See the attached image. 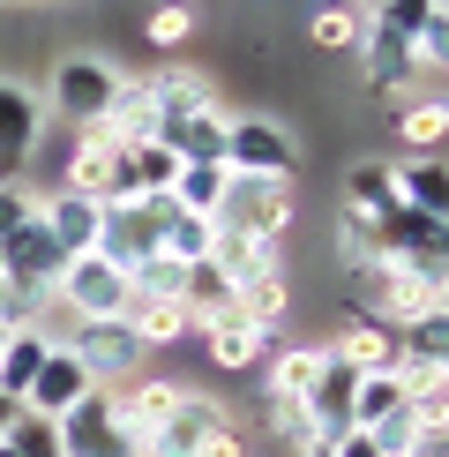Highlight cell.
Masks as SVG:
<instances>
[{
  "label": "cell",
  "instance_id": "32",
  "mask_svg": "<svg viewBox=\"0 0 449 457\" xmlns=\"http://www.w3.org/2000/svg\"><path fill=\"white\" fill-rule=\"evenodd\" d=\"M127 293L135 300H180L187 293V262L173 255V247H150L135 270H127Z\"/></svg>",
  "mask_w": 449,
  "mask_h": 457
},
{
  "label": "cell",
  "instance_id": "20",
  "mask_svg": "<svg viewBox=\"0 0 449 457\" xmlns=\"http://www.w3.org/2000/svg\"><path fill=\"white\" fill-rule=\"evenodd\" d=\"M397 375L420 383V375H449V308H427L420 322L397 330Z\"/></svg>",
  "mask_w": 449,
  "mask_h": 457
},
{
  "label": "cell",
  "instance_id": "44",
  "mask_svg": "<svg viewBox=\"0 0 449 457\" xmlns=\"http://www.w3.org/2000/svg\"><path fill=\"white\" fill-rule=\"evenodd\" d=\"M322 457H382V450H374L360 428H345V435H330V443H322Z\"/></svg>",
  "mask_w": 449,
  "mask_h": 457
},
{
  "label": "cell",
  "instance_id": "23",
  "mask_svg": "<svg viewBox=\"0 0 449 457\" xmlns=\"http://www.w3.org/2000/svg\"><path fill=\"white\" fill-rule=\"evenodd\" d=\"M217 420H224V405H210V397L187 390V397H180V412H173V420H165V428L143 443V457H195V443H202V435H210Z\"/></svg>",
  "mask_w": 449,
  "mask_h": 457
},
{
  "label": "cell",
  "instance_id": "25",
  "mask_svg": "<svg viewBox=\"0 0 449 457\" xmlns=\"http://www.w3.org/2000/svg\"><path fill=\"white\" fill-rule=\"evenodd\" d=\"M150 98H158V136H165V128L187 120L195 105H210L217 83H210L202 68H158V75H150Z\"/></svg>",
  "mask_w": 449,
  "mask_h": 457
},
{
  "label": "cell",
  "instance_id": "18",
  "mask_svg": "<svg viewBox=\"0 0 449 457\" xmlns=\"http://www.w3.org/2000/svg\"><path fill=\"white\" fill-rule=\"evenodd\" d=\"M224 128H233V112H224V98H210V105L187 112V120H173L158 143L173 150L180 165H224Z\"/></svg>",
  "mask_w": 449,
  "mask_h": 457
},
{
  "label": "cell",
  "instance_id": "45",
  "mask_svg": "<svg viewBox=\"0 0 449 457\" xmlns=\"http://www.w3.org/2000/svg\"><path fill=\"white\" fill-rule=\"evenodd\" d=\"M404 457H449V428H420V443H412Z\"/></svg>",
  "mask_w": 449,
  "mask_h": 457
},
{
  "label": "cell",
  "instance_id": "11",
  "mask_svg": "<svg viewBox=\"0 0 449 457\" xmlns=\"http://www.w3.org/2000/svg\"><path fill=\"white\" fill-rule=\"evenodd\" d=\"M195 337H202V353H210L224 375H248V368H262V360L277 353V330H262V322H248V315H240V300H233V308H224L217 322H202Z\"/></svg>",
  "mask_w": 449,
  "mask_h": 457
},
{
  "label": "cell",
  "instance_id": "12",
  "mask_svg": "<svg viewBox=\"0 0 449 457\" xmlns=\"http://www.w3.org/2000/svg\"><path fill=\"white\" fill-rule=\"evenodd\" d=\"M37 128H45V98L23 83V75H0V173H23Z\"/></svg>",
  "mask_w": 449,
  "mask_h": 457
},
{
  "label": "cell",
  "instance_id": "8",
  "mask_svg": "<svg viewBox=\"0 0 449 457\" xmlns=\"http://www.w3.org/2000/svg\"><path fill=\"white\" fill-rule=\"evenodd\" d=\"M180 383H173V375H127V383H112L105 390V412H112V428H120L127 435V443H150V435H158L165 420H173V412H180Z\"/></svg>",
  "mask_w": 449,
  "mask_h": 457
},
{
  "label": "cell",
  "instance_id": "40",
  "mask_svg": "<svg viewBox=\"0 0 449 457\" xmlns=\"http://www.w3.org/2000/svg\"><path fill=\"white\" fill-rule=\"evenodd\" d=\"M0 443H8L15 457H61V420H45V412H15V428L0 435Z\"/></svg>",
  "mask_w": 449,
  "mask_h": 457
},
{
  "label": "cell",
  "instance_id": "38",
  "mask_svg": "<svg viewBox=\"0 0 449 457\" xmlns=\"http://www.w3.org/2000/svg\"><path fill=\"white\" fill-rule=\"evenodd\" d=\"M442 136H449V105L442 98H412L397 112V143L404 150H442Z\"/></svg>",
  "mask_w": 449,
  "mask_h": 457
},
{
  "label": "cell",
  "instance_id": "5",
  "mask_svg": "<svg viewBox=\"0 0 449 457\" xmlns=\"http://www.w3.org/2000/svg\"><path fill=\"white\" fill-rule=\"evenodd\" d=\"M61 187L83 203H135V187H127V150L105 136V128H83V136L68 143L61 158Z\"/></svg>",
  "mask_w": 449,
  "mask_h": 457
},
{
  "label": "cell",
  "instance_id": "13",
  "mask_svg": "<svg viewBox=\"0 0 449 457\" xmlns=\"http://www.w3.org/2000/svg\"><path fill=\"white\" fill-rule=\"evenodd\" d=\"M360 83L374 90V98H412V90H420V61H412V46L404 37H389V30H360Z\"/></svg>",
  "mask_w": 449,
  "mask_h": 457
},
{
  "label": "cell",
  "instance_id": "1",
  "mask_svg": "<svg viewBox=\"0 0 449 457\" xmlns=\"http://www.w3.org/2000/svg\"><path fill=\"white\" fill-rule=\"evenodd\" d=\"M427 308H442V285L404 270V262H389V255L345 270V315H367V322H382V330H404V322H420Z\"/></svg>",
  "mask_w": 449,
  "mask_h": 457
},
{
  "label": "cell",
  "instance_id": "39",
  "mask_svg": "<svg viewBox=\"0 0 449 457\" xmlns=\"http://www.w3.org/2000/svg\"><path fill=\"white\" fill-rule=\"evenodd\" d=\"M165 195H173L180 211L210 218V211H217V195H224V165H180V180L165 187Z\"/></svg>",
  "mask_w": 449,
  "mask_h": 457
},
{
  "label": "cell",
  "instance_id": "30",
  "mask_svg": "<svg viewBox=\"0 0 449 457\" xmlns=\"http://www.w3.org/2000/svg\"><path fill=\"white\" fill-rule=\"evenodd\" d=\"M262 428H270V443L285 450V457L322 450V435H314V420H307V405H299V397H262Z\"/></svg>",
  "mask_w": 449,
  "mask_h": 457
},
{
  "label": "cell",
  "instance_id": "33",
  "mask_svg": "<svg viewBox=\"0 0 449 457\" xmlns=\"http://www.w3.org/2000/svg\"><path fill=\"white\" fill-rule=\"evenodd\" d=\"M195 30H202L195 0H158V8L143 15V46H158V53H180V46H195Z\"/></svg>",
  "mask_w": 449,
  "mask_h": 457
},
{
  "label": "cell",
  "instance_id": "19",
  "mask_svg": "<svg viewBox=\"0 0 449 457\" xmlns=\"http://www.w3.org/2000/svg\"><path fill=\"white\" fill-rule=\"evenodd\" d=\"M345 375H382V368H397V330H382V322H367V315H345V330L322 345Z\"/></svg>",
  "mask_w": 449,
  "mask_h": 457
},
{
  "label": "cell",
  "instance_id": "6",
  "mask_svg": "<svg viewBox=\"0 0 449 457\" xmlns=\"http://www.w3.org/2000/svg\"><path fill=\"white\" fill-rule=\"evenodd\" d=\"M61 345L83 360V375H90L98 390L127 383V375H143V360H150V353H143V337L127 330L120 315H112V322H68V330H61Z\"/></svg>",
  "mask_w": 449,
  "mask_h": 457
},
{
  "label": "cell",
  "instance_id": "7",
  "mask_svg": "<svg viewBox=\"0 0 449 457\" xmlns=\"http://www.w3.org/2000/svg\"><path fill=\"white\" fill-rule=\"evenodd\" d=\"M112 90H120V68L98 61V53H68V61L53 68V112H61L68 128H98Z\"/></svg>",
  "mask_w": 449,
  "mask_h": 457
},
{
  "label": "cell",
  "instance_id": "46",
  "mask_svg": "<svg viewBox=\"0 0 449 457\" xmlns=\"http://www.w3.org/2000/svg\"><path fill=\"white\" fill-rule=\"evenodd\" d=\"M15 412H23V397H8V390H0V435L15 428Z\"/></svg>",
  "mask_w": 449,
  "mask_h": 457
},
{
  "label": "cell",
  "instance_id": "24",
  "mask_svg": "<svg viewBox=\"0 0 449 457\" xmlns=\"http://www.w3.org/2000/svg\"><path fill=\"white\" fill-rule=\"evenodd\" d=\"M330 353L322 345H277L270 360H262V397H307L314 383H322Z\"/></svg>",
  "mask_w": 449,
  "mask_h": 457
},
{
  "label": "cell",
  "instance_id": "14",
  "mask_svg": "<svg viewBox=\"0 0 449 457\" xmlns=\"http://www.w3.org/2000/svg\"><path fill=\"white\" fill-rule=\"evenodd\" d=\"M61 457H143V450L127 443L120 428H112L105 390H90L83 405H68V412H61Z\"/></svg>",
  "mask_w": 449,
  "mask_h": 457
},
{
  "label": "cell",
  "instance_id": "3",
  "mask_svg": "<svg viewBox=\"0 0 449 457\" xmlns=\"http://www.w3.org/2000/svg\"><path fill=\"white\" fill-rule=\"evenodd\" d=\"M127 270H112L105 255H68L61 278H53V308H61L68 322H112L127 315Z\"/></svg>",
  "mask_w": 449,
  "mask_h": 457
},
{
  "label": "cell",
  "instance_id": "29",
  "mask_svg": "<svg viewBox=\"0 0 449 457\" xmlns=\"http://www.w3.org/2000/svg\"><path fill=\"white\" fill-rule=\"evenodd\" d=\"M389 412H404V375L382 368V375H352V428H382Z\"/></svg>",
  "mask_w": 449,
  "mask_h": 457
},
{
  "label": "cell",
  "instance_id": "41",
  "mask_svg": "<svg viewBox=\"0 0 449 457\" xmlns=\"http://www.w3.org/2000/svg\"><path fill=\"white\" fill-rule=\"evenodd\" d=\"M37 218V187L23 173H0V240L15 233V225H30Z\"/></svg>",
  "mask_w": 449,
  "mask_h": 457
},
{
  "label": "cell",
  "instance_id": "22",
  "mask_svg": "<svg viewBox=\"0 0 449 457\" xmlns=\"http://www.w3.org/2000/svg\"><path fill=\"white\" fill-rule=\"evenodd\" d=\"M98 128L112 143H158V98H150V75H120V90H112V105H105Z\"/></svg>",
  "mask_w": 449,
  "mask_h": 457
},
{
  "label": "cell",
  "instance_id": "9",
  "mask_svg": "<svg viewBox=\"0 0 449 457\" xmlns=\"http://www.w3.org/2000/svg\"><path fill=\"white\" fill-rule=\"evenodd\" d=\"M61 262H68V255H61V240H53L37 218H30V225H15V233L0 240V278H8L15 293L30 300V308H45V300H53V278H61Z\"/></svg>",
  "mask_w": 449,
  "mask_h": 457
},
{
  "label": "cell",
  "instance_id": "27",
  "mask_svg": "<svg viewBox=\"0 0 449 457\" xmlns=\"http://www.w3.org/2000/svg\"><path fill=\"white\" fill-rule=\"evenodd\" d=\"M345 211L367 218V225L397 211V187H389V165H382V158H352V165H345Z\"/></svg>",
  "mask_w": 449,
  "mask_h": 457
},
{
  "label": "cell",
  "instance_id": "28",
  "mask_svg": "<svg viewBox=\"0 0 449 457\" xmlns=\"http://www.w3.org/2000/svg\"><path fill=\"white\" fill-rule=\"evenodd\" d=\"M299 405H307V420H314V435H322V443H330V435H345V428H352V375L330 360V368H322V383L299 397Z\"/></svg>",
  "mask_w": 449,
  "mask_h": 457
},
{
  "label": "cell",
  "instance_id": "31",
  "mask_svg": "<svg viewBox=\"0 0 449 457\" xmlns=\"http://www.w3.org/2000/svg\"><path fill=\"white\" fill-rule=\"evenodd\" d=\"M45 353H53V337H45V330H8V337H0V390L23 397Z\"/></svg>",
  "mask_w": 449,
  "mask_h": 457
},
{
  "label": "cell",
  "instance_id": "21",
  "mask_svg": "<svg viewBox=\"0 0 449 457\" xmlns=\"http://www.w3.org/2000/svg\"><path fill=\"white\" fill-rule=\"evenodd\" d=\"M37 225H45V233L61 240V255H90V247H98V203L68 195V187L37 195Z\"/></svg>",
  "mask_w": 449,
  "mask_h": 457
},
{
  "label": "cell",
  "instance_id": "35",
  "mask_svg": "<svg viewBox=\"0 0 449 457\" xmlns=\"http://www.w3.org/2000/svg\"><path fill=\"white\" fill-rule=\"evenodd\" d=\"M374 30H389V37H420V30H435V23H449V0H382V8L367 15Z\"/></svg>",
  "mask_w": 449,
  "mask_h": 457
},
{
  "label": "cell",
  "instance_id": "4",
  "mask_svg": "<svg viewBox=\"0 0 449 457\" xmlns=\"http://www.w3.org/2000/svg\"><path fill=\"white\" fill-rule=\"evenodd\" d=\"M224 173H262V180H299V136L270 112H240L224 128Z\"/></svg>",
  "mask_w": 449,
  "mask_h": 457
},
{
  "label": "cell",
  "instance_id": "15",
  "mask_svg": "<svg viewBox=\"0 0 449 457\" xmlns=\"http://www.w3.org/2000/svg\"><path fill=\"white\" fill-rule=\"evenodd\" d=\"M90 390H98V383L83 375V360H75L68 345H53L45 360H37V375H30L23 405H30V412H45V420H61V412H68V405H83Z\"/></svg>",
  "mask_w": 449,
  "mask_h": 457
},
{
  "label": "cell",
  "instance_id": "49",
  "mask_svg": "<svg viewBox=\"0 0 449 457\" xmlns=\"http://www.w3.org/2000/svg\"><path fill=\"white\" fill-rule=\"evenodd\" d=\"M307 457H322V450H307Z\"/></svg>",
  "mask_w": 449,
  "mask_h": 457
},
{
  "label": "cell",
  "instance_id": "37",
  "mask_svg": "<svg viewBox=\"0 0 449 457\" xmlns=\"http://www.w3.org/2000/svg\"><path fill=\"white\" fill-rule=\"evenodd\" d=\"M240 315L262 322V330H277V322L292 315V278L285 270H262L255 285H240Z\"/></svg>",
  "mask_w": 449,
  "mask_h": 457
},
{
  "label": "cell",
  "instance_id": "34",
  "mask_svg": "<svg viewBox=\"0 0 449 457\" xmlns=\"http://www.w3.org/2000/svg\"><path fill=\"white\" fill-rule=\"evenodd\" d=\"M299 30H307V46H322V53H352V46H360V30H367V15L345 8V0H322Z\"/></svg>",
  "mask_w": 449,
  "mask_h": 457
},
{
  "label": "cell",
  "instance_id": "16",
  "mask_svg": "<svg viewBox=\"0 0 449 457\" xmlns=\"http://www.w3.org/2000/svg\"><path fill=\"white\" fill-rule=\"evenodd\" d=\"M202 262H210V270L233 285H255L262 270H285V262H277V240H255V233H233V225H210V247H202Z\"/></svg>",
  "mask_w": 449,
  "mask_h": 457
},
{
  "label": "cell",
  "instance_id": "47",
  "mask_svg": "<svg viewBox=\"0 0 449 457\" xmlns=\"http://www.w3.org/2000/svg\"><path fill=\"white\" fill-rule=\"evenodd\" d=\"M345 8H360V15H374V8H382V0H345Z\"/></svg>",
  "mask_w": 449,
  "mask_h": 457
},
{
  "label": "cell",
  "instance_id": "10",
  "mask_svg": "<svg viewBox=\"0 0 449 457\" xmlns=\"http://www.w3.org/2000/svg\"><path fill=\"white\" fill-rule=\"evenodd\" d=\"M158 247V211L135 195V203H98V247L90 255H105L112 270H135V262Z\"/></svg>",
  "mask_w": 449,
  "mask_h": 457
},
{
  "label": "cell",
  "instance_id": "36",
  "mask_svg": "<svg viewBox=\"0 0 449 457\" xmlns=\"http://www.w3.org/2000/svg\"><path fill=\"white\" fill-rule=\"evenodd\" d=\"M127 150V187H135V195H165V187L180 180V158L165 143H120Z\"/></svg>",
  "mask_w": 449,
  "mask_h": 457
},
{
  "label": "cell",
  "instance_id": "17",
  "mask_svg": "<svg viewBox=\"0 0 449 457\" xmlns=\"http://www.w3.org/2000/svg\"><path fill=\"white\" fill-rule=\"evenodd\" d=\"M389 187H397L404 211L449 218V165H442V150H404V158L389 165Z\"/></svg>",
  "mask_w": 449,
  "mask_h": 457
},
{
  "label": "cell",
  "instance_id": "26",
  "mask_svg": "<svg viewBox=\"0 0 449 457\" xmlns=\"http://www.w3.org/2000/svg\"><path fill=\"white\" fill-rule=\"evenodd\" d=\"M127 330L143 337V353L158 345H180V337H195V315H187V300H127Z\"/></svg>",
  "mask_w": 449,
  "mask_h": 457
},
{
  "label": "cell",
  "instance_id": "43",
  "mask_svg": "<svg viewBox=\"0 0 449 457\" xmlns=\"http://www.w3.org/2000/svg\"><path fill=\"white\" fill-rule=\"evenodd\" d=\"M195 457H248V443H240V428H233V420H217V428L195 443Z\"/></svg>",
  "mask_w": 449,
  "mask_h": 457
},
{
  "label": "cell",
  "instance_id": "48",
  "mask_svg": "<svg viewBox=\"0 0 449 457\" xmlns=\"http://www.w3.org/2000/svg\"><path fill=\"white\" fill-rule=\"evenodd\" d=\"M0 457H15V450H8V443H0Z\"/></svg>",
  "mask_w": 449,
  "mask_h": 457
},
{
  "label": "cell",
  "instance_id": "2",
  "mask_svg": "<svg viewBox=\"0 0 449 457\" xmlns=\"http://www.w3.org/2000/svg\"><path fill=\"white\" fill-rule=\"evenodd\" d=\"M299 218L292 203V180H262V173H224V195L210 225H233V233H255V240H285Z\"/></svg>",
  "mask_w": 449,
  "mask_h": 457
},
{
  "label": "cell",
  "instance_id": "42",
  "mask_svg": "<svg viewBox=\"0 0 449 457\" xmlns=\"http://www.w3.org/2000/svg\"><path fill=\"white\" fill-rule=\"evenodd\" d=\"M367 443L382 450V457H404L412 443H420V420H412V405H404V412H389L382 428H367Z\"/></svg>",
  "mask_w": 449,
  "mask_h": 457
}]
</instances>
